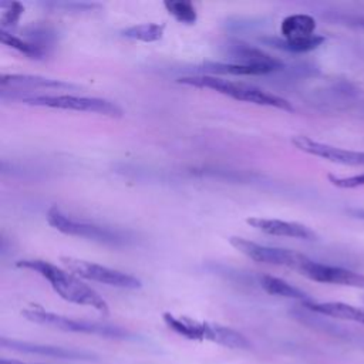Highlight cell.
<instances>
[{"mask_svg":"<svg viewBox=\"0 0 364 364\" xmlns=\"http://www.w3.org/2000/svg\"><path fill=\"white\" fill-rule=\"evenodd\" d=\"M226 54L230 58L229 63L249 65V67H257V68L266 70L267 73H273V71L283 68V63L279 58L267 54L262 48L253 47L243 41L229 43Z\"/></svg>","mask_w":364,"mask_h":364,"instance_id":"obj_10","label":"cell"},{"mask_svg":"<svg viewBox=\"0 0 364 364\" xmlns=\"http://www.w3.org/2000/svg\"><path fill=\"white\" fill-rule=\"evenodd\" d=\"M297 272L313 282L364 289V274L340 266H330L326 263L314 262L309 257L303 260V263L297 267Z\"/></svg>","mask_w":364,"mask_h":364,"instance_id":"obj_8","label":"cell"},{"mask_svg":"<svg viewBox=\"0 0 364 364\" xmlns=\"http://www.w3.org/2000/svg\"><path fill=\"white\" fill-rule=\"evenodd\" d=\"M1 346L14 351L27 353V354H36V355H44L58 360H71V361H84V360H92V354L81 350L74 348H65L60 346H50V344H40V343H30V341H21L14 338H6L3 337L0 340Z\"/></svg>","mask_w":364,"mask_h":364,"instance_id":"obj_12","label":"cell"},{"mask_svg":"<svg viewBox=\"0 0 364 364\" xmlns=\"http://www.w3.org/2000/svg\"><path fill=\"white\" fill-rule=\"evenodd\" d=\"M272 47L287 51V53H307L316 50L318 46L324 43V37L318 34H313L310 37L303 38H283V37H272L266 40Z\"/></svg>","mask_w":364,"mask_h":364,"instance_id":"obj_19","label":"cell"},{"mask_svg":"<svg viewBox=\"0 0 364 364\" xmlns=\"http://www.w3.org/2000/svg\"><path fill=\"white\" fill-rule=\"evenodd\" d=\"M327 179L331 185L341 189H353L357 186H364V173L353 175V176H337V175L328 173Z\"/></svg>","mask_w":364,"mask_h":364,"instance_id":"obj_25","label":"cell"},{"mask_svg":"<svg viewBox=\"0 0 364 364\" xmlns=\"http://www.w3.org/2000/svg\"><path fill=\"white\" fill-rule=\"evenodd\" d=\"M164 7L166 11L173 16L175 20H178L182 24L192 26L198 20V11L192 1L188 0H165Z\"/></svg>","mask_w":364,"mask_h":364,"instance_id":"obj_23","label":"cell"},{"mask_svg":"<svg viewBox=\"0 0 364 364\" xmlns=\"http://www.w3.org/2000/svg\"><path fill=\"white\" fill-rule=\"evenodd\" d=\"M0 9H1V14H0L1 30H6L7 27H14L24 13V6L18 1H1Z\"/></svg>","mask_w":364,"mask_h":364,"instance_id":"obj_24","label":"cell"},{"mask_svg":"<svg viewBox=\"0 0 364 364\" xmlns=\"http://www.w3.org/2000/svg\"><path fill=\"white\" fill-rule=\"evenodd\" d=\"M260 286L262 289L272 294V296H279V297H286V299H294V300H300L303 303L311 301V299L309 297L307 293H304L301 289L290 284L289 282L272 276V274H263L260 277Z\"/></svg>","mask_w":364,"mask_h":364,"instance_id":"obj_18","label":"cell"},{"mask_svg":"<svg viewBox=\"0 0 364 364\" xmlns=\"http://www.w3.org/2000/svg\"><path fill=\"white\" fill-rule=\"evenodd\" d=\"M203 340L220 344L223 347L229 348H236V350H249L250 348V341L239 331L218 324V323H209L205 321V336Z\"/></svg>","mask_w":364,"mask_h":364,"instance_id":"obj_15","label":"cell"},{"mask_svg":"<svg viewBox=\"0 0 364 364\" xmlns=\"http://www.w3.org/2000/svg\"><path fill=\"white\" fill-rule=\"evenodd\" d=\"M303 306L307 310H310L316 314L364 324V307H355V306L341 303V301L317 303V301H313V300L307 301V303H303Z\"/></svg>","mask_w":364,"mask_h":364,"instance_id":"obj_14","label":"cell"},{"mask_svg":"<svg viewBox=\"0 0 364 364\" xmlns=\"http://www.w3.org/2000/svg\"><path fill=\"white\" fill-rule=\"evenodd\" d=\"M178 82L191 85V87H196V88H208V90L216 91L219 94H223L226 97H230L236 101H245V102L279 108V109H284V111H294L293 105L286 98L279 97L272 92H267L259 87H255V85H250L246 82L230 81V80H225V78L210 75V74L181 77V78H178Z\"/></svg>","mask_w":364,"mask_h":364,"instance_id":"obj_2","label":"cell"},{"mask_svg":"<svg viewBox=\"0 0 364 364\" xmlns=\"http://www.w3.org/2000/svg\"><path fill=\"white\" fill-rule=\"evenodd\" d=\"M0 364H28V363H21L17 360H10V358H1Z\"/></svg>","mask_w":364,"mask_h":364,"instance_id":"obj_28","label":"cell"},{"mask_svg":"<svg viewBox=\"0 0 364 364\" xmlns=\"http://www.w3.org/2000/svg\"><path fill=\"white\" fill-rule=\"evenodd\" d=\"M337 21H340L348 27H353V28L364 30V17H361V16H340V17H337Z\"/></svg>","mask_w":364,"mask_h":364,"instance_id":"obj_26","label":"cell"},{"mask_svg":"<svg viewBox=\"0 0 364 364\" xmlns=\"http://www.w3.org/2000/svg\"><path fill=\"white\" fill-rule=\"evenodd\" d=\"M16 266L20 269H27L38 273L44 277L51 289L65 301L92 307L104 314L109 311L108 303L88 284H85L78 276L70 273L47 260L41 259H23L17 260Z\"/></svg>","mask_w":364,"mask_h":364,"instance_id":"obj_1","label":"cell"},{"mask_svg":"<svg viewBox=\"0 0 364 364\" xmlns=\"http://www.w3.org/2000/svg\"><path fill=\"white\" fill-rule=\"evenodd\" d=\"M21 316L24 318H27L28 321L37 323L40 326H47V327H53L57 330H63V331L82 333V334H92V336L105 337V338H122V340L132 337L129 334V331H127L125 328L118 327V326L71 318V317L61 316V314H57L53 311H47L41 307L24 309L21 311Z\"/></svg>","mask_w":364,"mask_h":364,"instance_id":"obj_3","label":"cell"},{"mask_svg":"<svg viewBox=\"0 0 364 364\" xmlns=\"http://www.w3.org/2000/svg\"><path fill=\"white\" fill-rule=\"evenodd\" d=\"M317 27L316 18L310 14L296 13L284 17L280 24V34L283 38H303L314 34Z\"/></svg>","mask_w":364,"mask_h":364,"instance_id":"obj_16","label":"cell"},{"mask_svg":"<svg viewBox=\"0 0 364 364\" xmlns=\"http://www.w3.org/2000/svg\"><path fill=\"white\" fill-rule=\"evenodd\" d=\"M348 213L357 219H361L364 220V209H350Z\"/></svg>","mask_w":364,"mask_h":364,"instance_id":"obj_27","label":"cell"},{"mask_svg":"<svg viewBox=\"0 0 364 364\" xmlns=\"http://www.w3.org/2000/svg\"><path fill=\"white\" fill-rule=\"evenodd\" d=\"M162 317L165 324L179 336L189 340L203 341L205 321H199L186 316H175L172 313H164Z\"/></svg>","mask_w":364,"mask_h":364,"instance_id":"obj_17","label":"cell"},{"mask_svg":"<svg viewBox=\"0 0 364 364\" xmlns=\"http://www.w3.org/2000/svg\"><path fill=\"white\" fill-rule=\"evenodd\" d=\"M0 41L4 46L18 51L20 54H24L28 58L40 60L44 55V50L41 48V46H37L31 41H26L21 37H17V36L9 33L7 30H0Z\"/></svg>","mask_w":364,"mask_h":364,"instance_id":"obj_22","label":"cell"},{"mask_svg":"<svg viewBox=\"0 0 364 364\" xmlns=\"http://www.w3.org/2000/svg\"><path fill=\"white\" fill-rule=\"evenodd\" d=\"M74 87L70 82L60 80H53L41 75L33 74H3L0 78L1 95L6 92H21L33 90H58V88H71Z\"/></svg>","mask_w":364,"mask_h":364,"instance_id":"obj_13","label":"cell"},{"mask_svg":"<svg viewBox=\"0 0 364 364\" xmlns=\"http://www.w3.org/2000/svg\"><path fill=\"white\" fill-rule=\"evenodd\" d=\"M291 144L297 149L309 155L318 156L330 162L343 164V165H364V152H360V151L333 146L324 142L314 141L306 135H294L291 138Z\"/></svg>","mask_w":364,"mask_h":364,"instance_id":"obj_9","label":"cell"},{"mask_svg":"<svg viewBox=\"0 0 364 364\" xmlns=\"http://www.w3.org/2000/svg\"><path fill=\"white\" fill-rule=\"evenodd\" d=\"M47 223L54 228L55 230L70 235V236H78L85 237L90 240H95L105 245H118L122 242V236L111 230L109 228H104L100 225H94L84 220H77L70 216H67L60 208L51 206L47 210Z\"/></svg>","mask_w":364,"mask_h":364,"instance_id":"obj_6","label":"cell"},{"mask_svg":"<svg viewBox=\"0 0 364 364\" xmlns=\"http://www.w3.org/2000/svg\"><path fill=\"white\" fill-rule=\"evenodd\" d=\"M60 262L68 269V272L74 273L80 279H87L92 282H98L107 286L118 287V289H128L136 290L142 286V282L125 272L111 269L94 262L71 257V256H61Z\"/></svg>","mask_w":364,"mask_h":364,"instance_id":"obj_5","label":"cell"},{"mask_svg":"<svg viewBox=\"0 0 364 364\" xmlns=\"http://www.w3.org/2000/svg\"><path fill=\"white\" fill-rule=\"evenodd\" d=\"M229 243L242 255L246 257L257 262V263H266V264H274V266H286L297 270V267L303 263L306 259L304 255L294 252L291 249H283V247H273L267 245H260L253 240L240 237V236H230Z\"/></svg>","mask_w":364,"mask_h":364,"instance_id":"obj_7","label":"cell"},{"mask_svg":"<svg viewBox=\"0 0 364 364\" xmlns=\"http://www.w3.org/2000/svg\"><path fill=\"white\" fill-rule=\"evenodd\" d=\"M23 104L33 107H44V108H55V109H70L90 114H100L109 118H119L124 115V111L119 105L105 98L98 97H82V95H28L20 98Z\"/></svg>","mask_w":364,"mask_h":364,"instance_id":"obj_4","label":"cell"},{"mask_svg":"<svg viewBox=\"0 0 364 364\" xmlns=\"http://www.w3.org/2000/svg\"><path fill=\"white\" fill-rule=\"evenodd\" d=\"M165 24L164 23H141L134 24L121 30V36L129 40L142 41V43H154L164 37Z\"/></svg>","mask_w":364,"mask_h":364,"instance_id":"obj_20","label":"cell"},{"mask_svg":"<svg viewBox=\"0 0 364 364\" xmlns=\"http://www.w3.org/2000/svg\"><path fill=\"white\" fill-rule=\"evenodd\" d=\"M246 223L249 226L255 228L256 230L263 232L270 236L293 237V239H300V240H317L316 232L311 230L309 226L299 223V222L253 216V218H247Z\"/></svg>","mask_w":364,"mask_h":364,"instance_id":"obj_11","label":"cell"},{"mask_svg":"<svg viewBox=\"0 0 364 364\" xmlns=\"http://www.w3.org/2000/svg\"><path fill=\"white\" fill-rule=\"evenodd\" d=\"M203 67L210 75L229 74V75H263L269 74L266 70L249 65H240L229 61H205Z\"/></svg>","mask_w":364,"mask_h":364,"instance_id":"obj_21","label":"cell"}]
</instances>
